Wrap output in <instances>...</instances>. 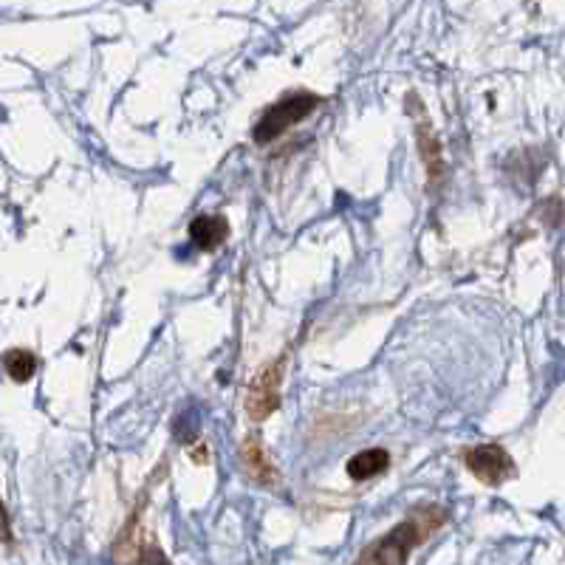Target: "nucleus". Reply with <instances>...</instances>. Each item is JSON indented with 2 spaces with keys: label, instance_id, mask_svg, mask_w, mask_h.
Returning a JSON list of instances; mask_svg holds the SVG:
<instances>
[{
  "label": "nucleus",
  "instance_id": "nucleus-1",
  "mask_svg": "<svg viewBox=\"0 0 565 565\" xmlns=\"http://www.w3.org/2000/svg\"><path fill=\"white\" fill-rule=\"evenodd\" d=\"M444 509L438 507H422L391 529V534L373 543L371 552L362 554L360 565H407V557L422 546L424 540L430 537L438 526L444 523Z\"/></svg>",
  "mask_w": 565,
  "mask_h": 565
},
{
  "label": "nucleus",
  "instance_id": "nucleus-2",
  "mask_svg": "<svg viewBox=\"0 0 565 565\" xmlns=\"http://www.w3.org/2000/svg\"><path fill=\"white\" fill-rule=\"evenodd\" d=\"M317 105H320V97H317V94H309V90L286 94L280 103H275L264 116H260V122L255 125V141L257 145H269V141L280 139L286 130L300 125L302 119H309L317 110Z\"/></svg>",
  "mask_w": 565,
  "mask_h": 565
},
{
  "label": "nucleus",
  "instance_id": "nucleus-3",
  "mask_svg": "<svg viewBox=\"0 0 565 565\" xmlns=\"http://www.w3.org/2000/svg\"><path fill=\"white\" fill-rule=\"evenodd\" d=\"M282 356L260 367L255 380L249 385V396H246V411L255 422H266L271 413L280 407V385H282Z\"/></svg>",
  "mask_w": 565,
  "mask_h": 565
},
{
  "label": "nucleus",
  "instance_id": "nucleus-4",
  "mask_svg": "<svg viewBox=\"0 0 565 565\" xmlns=\"http://www.w3.org/2000/svg\"><path fill=\"white\" fill-rule=\"evenodd\" d=\"M463 463L472 476L478 478L487 487H501L509 478L514 476V463L509 458V452L503 450L501 444H481V447H472L463 456Z\"/></svg>",
  "mask_w": 565,
  "mask_h": 565
},
{
  "label": "nucleus",
  "instance_id": "nucleus-5",
  "mask_svg": "<svg viewBox=\"0 0 565 565\" xmlns=\"http://www.w3.org/2000/svg\"><path fill=\"white\" fill-rule=\"evenodd\" d=\"M241 463H244L246 476L255 478L257 483H266V487L277 483V478H280L277 476V467L275 461H271L269 450H266V444L257 436H249L241 444Z\"/></svg>",
  "mask_w": 565,
  "mask_h": 565
},
{
  "label": "nucleus",
  "instance_id": "nucleus-6",
  "mask_svg": "<svg viewBox=\"0 0 565 565\" xmlns=\"http://www.w3.org/2000/svg\"><path fill=\"white\" fill-rule=\"evenodd\" d=\"M190 238L199 249L212 252L218 249L226 238H230V224L221 215H199V218L190 224Z\"/></svg>",
  "mask_w": 565,
  "mask_h": 565
},
{
  "label": "nucleus",
  "instance_id": "nucleus-7",
  "mask_svg": "<svg viewBox=\"0 0 565 565\" xmlns=\"http://www.w3.org/2000/svg\"><path fill=\"white\" fill-rule=\"evenodd\" d=\"M387 467H391V452L382 450V447H371V450L356 452L345 463V472L351 481H371V478L382 476Z\"/></svg>",
  "mask_w": 565,
  "mask_h": 565
},
{
  "label": "nucleus",
  "instance_id": "nucleus-8",
  "mask_svg": "<svg viewBox=\"0 0 565 565\" xmlns=\"http://www.w3.org/2000/svg\"><path fill=\"white\" fill-rule=\"evenodd\" d=\"M416 139H418V150H422L424 168L430 173V184H438L444 173V156H441V145H438V136L433 134V128L427 122H418L416 128Z\"/></svg>",
  "mask_w": 565,
  "mask_h": 565
},
{
  "label": "nucleus",
  "instance_id": "nucleus-9",
  "mask_svg": "<svg viewBox=\"0 0 565 565\" xmlns=\"http://www.w3.org/2000/svg\"><path fill=\"white\" fill-rule=\"evenodd\" d=\"M3 367L12 376L14 382H29L38 371V360H34V353L26 351V348H14L3 356Z\"/></svg>",
  "mask_w": 565,
  "mask_h": 565
},
{
  "label": "nucleus",
  "instance_id": "nucleus-10",
  "mask_svg": "<svg viewBox=\"0 0 565 565\" xmlns=\"http://www.w3.org/2000/svg\"><path fill=\"white\" fill-rule=\"evenodd\" d=\"M134 565H170V559L164 557V552H161L159 546H145L139 552V557H136Z\"/></svg>",
  "mask_w": 565,
  "mask_h": 565
},
{
  "label": "nucleus",
  "instance_id": "nucleus-11",
  "mask_svg": "<svg viewBox=\"0 0 565 565\" xmlns=\"http://www.w3.org/2000/svg\"><path fill=\"white\" fill-rule=\"evenodd\" d=\"M0 540H12V526H9V514L7 509H3V503H0Z\"/></svg>",
  "mask_w": 565,
  "mask_h": 565
}]
</instances>
